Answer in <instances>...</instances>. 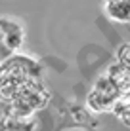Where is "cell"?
Listing matches in <instances>:
<instances>
[{
    "label": "cell",
    "mask_w": 130,
    "mask_h": 131,
    "mask_svg": "<svg viewBox=\"0 0 130 131\" xmlns=\"http://www.w3.org/2000/svg\"><path fill=\"white\" fill-rule=\"evenodd\" d=\"M113 112L117 118L123 122L124 125H130V99L128 97H120L113 106Z\"/></svg>",
    "instance_id": "5b68a950"
},
{
    "label": "cell",
    "mask_w": 130,
    "mask_h": 131,
    "mask_svg": "<svg viewBox=\"0 0 130 131\" xmlns=\"http://www.w3.org/2000/svg\"><path fill=\"white\" fill-rule=\"evenodd\" d=\"M107 74H109L111 78H113V82L117 84L120 95L128 97L130 95V69H126V67H123L120 63H117V65L109 67Z\"/></svg>",
    "instance_id": "3957f363"
},
{
    "label": "cell",
    "mask_w": 130,
    "mask_h": 131,
    "mask_svg": "<svg viewBox=\"0 0 130 131\" xmlns=\"http://www.w3.org/2000/svg\"><path fill=\"white\" fill-rule=\"evenodd\" d=\"M117 61H119L123 67L130 69V42H128V44H123V46L119 48V51H117Z\"/></svg>",
    "instance_id": "52a82bcc"
},
{
    "label": "cell",
    "mask_w": 130,
    "mask_h": 131,
    "mask_svg": "<svg viewBox=\"0 0 130 131\" xmlns=\"http://www.w3.org/2000/svg\"><path fill=\"white\" fill-rule=\"evenodd\" d=\"M0 32H2V42L8 51H19L25 42V29L19 21L10 19V17H0Z\"/></svg>",
    "instance_id": "6da1fadb"
},
{
    "label": "cell",
    "mask_w": 130,
    "mask_h": 131,
    "mask_svg": "<svg viewBox=\"0 0 130 131\" xmlns=\"http://www.w3.org/2000/svg\"><path fill=\"white\" fill-rule=\"evenodd\" d=\"M117 101H119V99H113V97H109V95H103V93L92 89V93L88 95L86 105H88V108H90L92 112L101 114V112H111Z\"/></svg>",
    "instance_id": "277c9868"
},
{
    "label": "cell",
    "mask_w": 130,
    "mask_h": 131,
    "mask_svg": "<svg viewBox=\"0 0 130 131\" xmlns=\"http://www.w3.org/2000/svg\"><path fill=\"white\" fill-rule=\"evenodd\" d=\"M105 12L117 23H130V0H107Z\"/></svg>",
    "instance_id": "7a4b0ae2"
},
{
    "label": "cell",
    "mask_w": 130,
    "mask_h": 131,
    "mask_svg": "<svg viewBox=\"0 0 130 131\" xmlns=\"http://www.w3.org/2000/svg\"><path fill=\"white\" fill-rule=\"evenodd\" d=\"M12 131H34L31 116H12Z\"/></svg>",
    "instance_id": "8992f818"
}]
</instances>
